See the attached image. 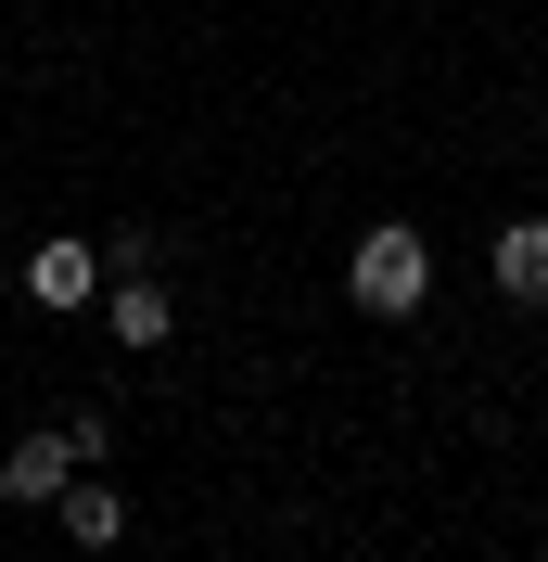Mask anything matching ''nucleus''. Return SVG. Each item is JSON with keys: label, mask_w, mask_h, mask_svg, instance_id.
I'll use <instances>...</instances> for the list:
<instances>
[{"label": "nucleus", "mask_w": 548, "mask_h": 562, "mask_svg": "<svg viewBox=\"0 0 548 562\" xmlns=\"http://www.w3.org/2000/svg\"><path fill=\"white\" fill-rule=\"evenodd\" d=\"M344 294H357L370 319H421V307H434V244H421L409 217L357 231V256H344Z\"/></svg>", "instance_id": "f257e3e1"}, {"label": "nucleus", "mask_w": 548, "mask_h": 562, "mask_svg": "<svg viewBox=\"0 0 548 562\" xmlns=\"http://www.w3.org/2000/svg\"><path fill=\"white\" fill-rule=\"evenodd\" d=\"M77 473H90V460H77V435H65V422H52V435H13V448H0V498H13V512H52V498H65Z\"/></svg>", "instance_id": "f03ea898"}, {"label": "nucleus", "mask_w": 548, "mask_h": 562, "mask_svg": "<svg viewBox=\"0 0 548 562\" xmlns=\"http://www.w3.org/2000/svg\"><path fill=\"white\" fill-rule=\"evenodd\" d=\"M26 294L38 307H90V294H103V244H90V231H52V244L26 256Z\"/></svg>", "instance_id": "7ed1b4c3"}, {"label": "nucleus", "mask_w": 548, "mask_h": 562, "mask_svg": "<svg viewBox=\"0 0 548 562\" xmlns=\"http://www.w3.org/2000/svg\"><path fill=\"white\" fill-rule=\"evenodd\" d=\"M484 269L511 307H548V217H511V231H484Z\"/></svg>", "instance_id": "20e7f679"}, {"label": "nucleus", "mask_w": 548, "mask_h": 562, "mask_svg": "<svg viewBox=\"0 0 548 562\" xmlns=\"http://www.w3.org/2000/svg\"><path fill=\"white\" fill-rule=\"evenodd\" d=\"M52 525H65V537H77V550H115V537H128V498H115V486H103V473H77V486H65V498H52Z\"/></svg>", "instance_id": "39448f33"}, {"label": "nucleus", "mask_w": 548, "mask_h": 562, "mask_svg": "<svg viewBox=\"0 0 548 562\" xmlns=\"http://www.w3.org/2000/svg\"><path fill=\"white\" fill-rule=\"evenodd\" d=\"M103 333H115V346H128V358H153V346H167V333H179V307H167V294H153V281H115V294H103Z\"/></svg>", "instance_id": "423d86ee"}, {"label": "nucleus", "mask_w": 548, "mask_h": 562, "mask_svg": "<svg viewBox=\"0 0 548 562\" xmlns=\"http://www.w3.org/2000/svg\"><path fill=\"white\" fill-rule=\"evenodd\" d=\"M103 269L115 281H153V269H167V231H103Z\"/></svg>", "instance_id": "0eeeda50"}]
</instances>
